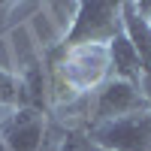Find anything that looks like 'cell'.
<instances>
[{
    "label": "cell",
    "instance_id": "8992f818",
    "mask_svg": "<svg viewBox=\"0 0 151 151\" xmlns=\"http://www.w3.org/2000/svg\"><path fill=\"white\" fill-rule=\"evenodd\" d=\"M58 151H106V148H100L85 130L70 127L64 136H60V148H58Z\"/></svg>",
    "mask_w": 151,
    "mask_h": 151
},
{
    "label": "cell",
    "instance_id": "52a82bcc",
    "mask_svg": "<svg viewBox=\"0 0 151 151\" xmlns=\"http://www.w3.org/2000/svg\"><path fill=\"white\" fill-rule=\"evenodd\" d=\"M0 106H18V76L0 67Z\"/></svg>",
    "mask_w": 151,
    "mask_h": 151
},
{
    "label": "cell",
    "instance_id": "7a4b0ae2",
    "mask_svg": "<svg viewBox=\"0 0 151 151\" xmlns=\"http://www.w3.org/2000/svg\"><path fill=\"white\" fill-rule=\"evenodd\" d=\"M148 100L139 91V85H130V82H121V79H109L97 88V97L94 103H88V121H85V130L88 127H97V124H106V121H115L124 115H133V112H148Z\"/></svg>",
    "mask_w": 151,
    "mask_h": 151
},
{
    "label": "cell",
    "instance_id": "3957f363",
    "mask_svg": "<svg viewBox=\"0 0 151 151\" xmlns=\"http://www.w3.org/2000/svg\"><path fill=\"white\" fill-rule=\"evenodd\" d=\"M85 133L106 151H151V109L88 127Z\"/></svg>",
    "mask_w": 151,
    "mask_h": 151
},
{
    "label": "cell",
    "instance_id": "5b68a950",
    "mask_svg": "<svg viewBox=\"0 0 151 151\" xmlns=\"http://www.w3.org/2000/svg\"><path fill=\"white\" fill-rule=\"evenodd\" d=\"M109 70H112V79H121L130 85L142 82V60L136 55L133 42L127 40V33H118L109 42Z\"/></svg>",
    "mask_w": 151,
    "mask_h": 151
},
{
    "label": "cell",
    "instance_id": "277c9868",
    "mask_svg": "<svg viewBox=\"0 0 151 151\" xmlns=\"http://www.w3.org/2000/svg\"><path fill=\"white\" fill-rule=\"evenodd\" d=\"M45 139V112L15 106L0 121V145L6 151H40Z\"/></svg>",
    "mask_w": 151,
    "mask_h": 151
},
{
    "label": "cell",
    "instance_id": "6da1fadb",
    "mask_svg": "<svg viewBox=\"0 0 151 151\" xmlns=\"http://www.w3.org/2000/svg\"><path fill=\"white\" fill-rule=\"evenodd\" d=\"M118 33H124L121 24V3L109 0H88L76 3L73 27L55 42L58 48H76V45H109Z\"/></svg>",
    "mask_w": 151,
    "mask_h": 151
}]
</instances>
